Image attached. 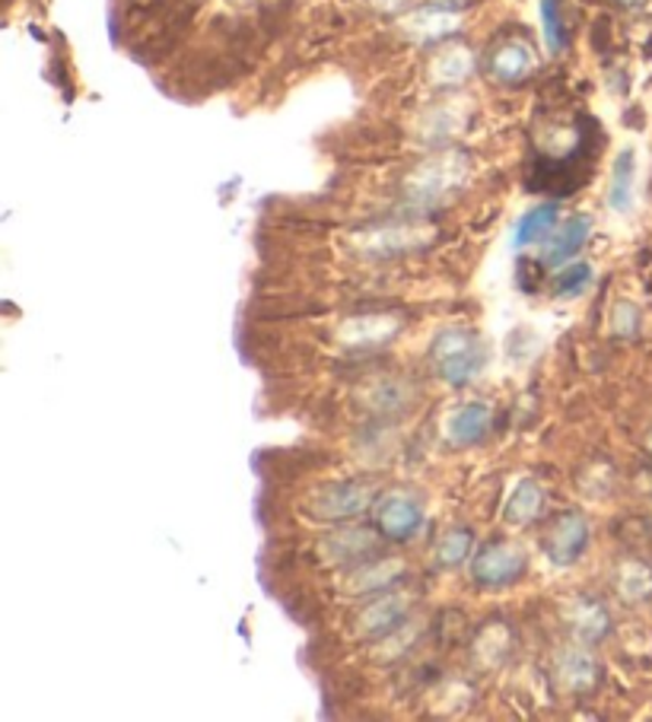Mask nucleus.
Masks as SVG:
<instances>
[{
    "label": "nucleus",
    "instance_id": "obj_24",
    "mask_svg": "<svg viewBox=\"0 0 652 722\" xmlns=\"http://www.w3.org/2000/svg\"><path fill=\"white\" fill-rule=\"evenodd\" d=\"M561 675H564V681L570 688H586V685L595 678V668L586 656H566L564 671H561Z\"/></svg>",
    "mask_w": 652,
    "mask_h": 722
},
{
    "label": "nucleus",
    "instance_id": "obj_21",
    "mask_svg": "<svg viewBox=\"0 0 652 722\" xmlns=\"http://www.w3.org/2000/svg\"><path fill=\"white\" fill-rule=\"evenodd\" d=\"M576 631L583 633L586 640H601L605 631H608V614L605 608L595 602H579L576 604Z\"/></svg>",
    "mask_w": 652,
    "mask_h": 722
},
{
    "label": "nucleus",
    "instance_id": "obj_14",
    "mask_svg": "<svg viewBox=\"0 0 652 722\" xmlns=\"http://www.w3.org/2000/svg\"><path fill=\"white\" fill-rule=\"evenodd\" d=\"M325 551L334 564H351V560H360V554H373L376 538L366 529H351V532L331 535L325 542Z\"/></svg>",
    "mask_w": 652,
    "mask_h": 722
},
{
    "label": "nucleus",
    "instance_id": "obj_1",
    "mask_svg": "<svg viewBox=\"0 0 652 722\" xmlns=\"http://www.w3.org/2000/svg\"><path fill=\"white\" fill-rule=\"evenodd\" d=\"M430 360L449 386H468L477 373L487 366V347L484 341L462 329H445L436 334Z\"/></svg>",
    "mask_w": 652,
    "mask_h": 722
},
{
    "label": "nucleus",
    "instance_id": "obj_16",
    "mask_svg": "<svg viewBox=\"0 0 652 722\" xmlns=\"http://www.w3.org/2000/svg\"><path fill=\"white\" fill-rule=\"evenodd\" d=\"M472 67H475V58H472L468 48H445L433 60V77H436V84L455 87L472 74Z\"/></svg>",
    "mask_w": 652,
    "mask_h": 722
},
{
    "label": "nucleus",
    "instance_id": "obj_10",
    "mask_svg": "<svg viewBox=\"0 0 652 722\" xmlns=\"http://www.w3.org/2000/svg\"><path fill=\"white\" fill-rule=\"evenodd\" d=\"M490 408L484 401H468L449 418V443L452 446H475L487 436Z\"/></svg>",
    "mask_w": 652,
    "mask_h": 722
},
{
    "label": "nucleus",
    "instance_id": "obj_15",
    "mask_svg": "<svg viewBox=\"0 0 652 722\" xmlns=\"http://www.w3.org/2000/svg\"><path fill=\"white\" fill-rule=\"evenodd\" d=\"M544 507V493L534 481H522L516 487V493L506 503V522L509 525H529L534 522V515Z\"/></svg>",
    "mask_w": 652,
    "mask_h": 722
},
{
    "label": "nucleus",
    "instance_id": "obj_17",
    "mask_svg": "<svg viewBox=\"0 0 652 722\" xmlns=\"http://www.w3.org/2000/svg\"><path fill=\"white\" fill-rule=\"evenodd\" d=\"M395 322H388V319H356V322H347L344 325V332L341 337L351 344V347H369V344H383L388 341L391 334H395Z\"/></svg>",
    "mask_w": 652,
    "mask_h": 722
},
{
    "label": "nucleus",
    "instance_id": "obj_7",
    "mask_svg": "<svg viewBox=\"0 0 652 722\" xmlns=\"http://www.w3.org/2000/svg\"><path fill=\"white\" fill-rule=\"evenodd\" d=\"M427 240H430V236H427L423 230H415V226H386V230H373V233L360 236L356 245H360V252H366V255L391 258V255L420 248Z\"/></svg>",
    "mask_w": 652,
    "mask_h": 722
},
{
    "label": "nucleus",
    "instance_id": "obj_12",
    "mask_svg": "<svg viewBox=\"0 0 652 722\" xmlns=\"http://www.w3.org/2000/svg\"><path fill=\"white\" fill-rule=\"evenodd\" d=\"M589 233H593V216H586V213L570 216L566 223H561L557 236H554L551 248H548V262H551V265H564V262H570V258L586 245Z\"/></svg>",
    "mask_w": 652,
    "mask_h": 722
},
{
    "label": "nucleus",
    "instance_id": "obj_25",
    "mask_svg": "<svg viewBox=\"0 0 652 722\" xmlns=\"http://www.w3.org/2000/svg\"><path fill=\"white\" fill-rule=\"evenodd\" d=\"M621 3H633V0H621Z\"/></svg>",
    "mask_w": 652,
    "mask_h": 722
},
{
    "label": "nucleus",
    "instance_id": "obj_13",
    "mask_svg": "<svg viewBox=\"0 0 652 722\" xmlns=\"http://www.w3.org/2000/svg\"><path fill=\"white\" fill-rule=\"evenodd\" d=\"M408 30L415 32L420 42H436V38L458 30V13L449 10V7H440V3L436 7H423V10H417L415 16L408 20Z\"/></svg>",
    "mask_w": 652,
    "mask_h": 722
},
{
    "label": "nucleus",
    "instance_id": "obj_2",
    "mask_svg": "<svg viewBox=\"0 0 652 722\" xmlns=\"http://www.w3.org/2000/svg\"><path fill=\"white\" fill-rule=\"evenodd\" d=\"M369 497L373 490L366 484L356 481H334L325 484L322 490H316L309 512L322 522H344V519H354L360 512L369 507Z\"/></svg>",
    "mask_w": 652,
    "mask_h": 722
},
{
    "label": "nucleus",
    "instance_id": "obj_4",
    "mask_svg": "<svg viewBox=\"0 0 652 722\" xmlns=\"http://www.w3.org/2000/svg\"><path fill=\"white\" fill-rule=\"evenodd\" d=\"M376 522H379V532L391 538V542H408L415 538L423 525V507L417 503L415 497L401 493V490H391L379 500L376 507Z\"/></svg>",
    "mask_w": 652,
    "mask_h": 722
},
{
    "label": "nucleus",
    "instance_id": "obj_11",
    "mask_svg": "<svg viewBox=\"0 0 652 722\" xmlns=\"http://www.w3.org/2000/svg\"><path fill=\"white\" fill-rule=\"evenodd\" d=\"M557 220H561V208H557V204H534L532 211L522 213V220L516 223L512 245H516V248H529V245L544 242L554 233Z\"/></svg>",
    "mask_w": 652,
    "mask_h": 722
},
{
    "label": "nucleus",
    "instance_id": "obj_18",
    "mask_svg": "<svg viewBox=\"0 0 652 722\" xmlns=\"http://www.w3.org/2000/svg\"><path fill=\"white\" fill-rule=\"evenodd\" d=\"M633 173H637V163H633V153L623 151L615 166H611V191H608V201L615 211H627L630 208V198H633Z\"/></svg>",
    "mask_w": 652,
    "mask_h": 722
},
{
    "label": "nucleus",
    "instance_id": "obj_19",
    "mask_svg": "<svg viewBox=\"0 0 652 722\" xmlns=\"http://www.w3.org/2000/svg\"><path fill=\"white\" fill-rule=\"evenodd\" d=\"M541 23H544V38H548V48H551L554 55H561L566 45L561 0H541Z\"/></svg>",
    "mask_w": 652,
    "mask_h": 722
},
{
    "label": "nucleus",
    "instance_id": "obj_22",
    "mask_svg": "<svg viewBox=\"0 0 652 722\" xmlns=\"http://www.w3.org/2000/svg\"><path fill=\"white\" fill-rule=\"evenodd\" d=\"M589 284H593V268H589L586 262L570 265V268H564V271L554 277V290H557V297H579Z\"/></svg>",
    "mask_w": 652,
    "mask_h": 722
},
{
    "label": "nucleus",
    "instance_id": "obj_23",
    "mask_svg": "<svg viewBox=\"0 0 652 722\" xmlns=\"http://www.w3.org/2000/svg\"><path fill=\"white\" fill-rule=\"evenodd\" d=\"M398 573H401V564H376L373 570H369V567H366V570H356L351 589H356V592H366V589H383V586L391 582Z\"/></svg>",
    "mask_w": 652,
    "mask_h": 722
},
{
    "label": "nucleus",
    "instance_id": "obj_6",
    "mask_svg": "<svg viewBox=\"0 0 652 722\" xmlns=\"http://www.w3.org/2000/svg\"><path fill=\"white\" fill-rule=\"evenodd\" d=\"M462 179V163L458 156H440L427 166H420L411 179V195L417 201H436L445 191H452Z\"/></svg>",
    "mask_w": 652,
    "mask_h": 722
},
{
    "label": "nucleus",
    "instance_id": "obj_9",
    "mask_svg": "<svg viewBox=\"0 0 652 722\" xmlns=\"http://www.w3.org/2000/svg\"><path fill=\"white\" fill-rule=\"evenodd\" d=\"M534 70V55L529 42H504L490 55V74L500 84H522Z\"/></svg>",
    "mask_w": 652,
    "mask_h": 722
},
{
    "label": "nucleus",
    "instance_id": "obj_3",
    "mask_svg": "<svg viewBox=\"0 0 652 722\" xmlns=\"http://www.w3.org/2000/svg\"><path fill=\"white\" fill-rule=\"evenodd\" d=\"M526 573V554L519 544L497 542L487 544L472 564V576H475L480 586L487 589H497V586H509L516 582L519 576Z\"/></svg>",
    "mask_w": 652,
    "mask_h": 722
},
{
    "label": "nucleus",
    "instance_id": "obj_5",
    "mask_svg": "<svg viewBox=\"0 0 652 722\" xmlns=\"http://www.w3.org/2000/svg\"><path fill=\"white\" fill-rule=\"evenodd\" d=\"M586 544H589V522L579 515V512H566L561 515L557 522H554V529L548 532V538H544V551L551 554V560L554 564H576L579 560V554L586 551Z\"/></svg>",
    "mask_w": 652,
    "mask_h": 722
},
{
    "label": "nucleus",
    "instance_id": "obj_20",
    "mask_svg": "<svg viewBox=\"0 0 652 722\" xmlns=\"http://www.w3.org/2000/svg\"><path fill=\"white\" fill-rule=\"evenodd\" d=\"M468 554H472V532H465V529H452L436 547V560L443 567H458Z\"/></svg>",
    "mask_w": 652,
    "mask_h": 722
},
{
    "label": "nucleus",
    "instance_id": "obj_8",
    "mask_svg": "<svg viewBox=\"0 0 652 722\" xmlns=\"http://www.w3.org/2000/svg\"><path fill=\"white\" fill-rule=\"evenodd\" d=\"M405 618H408V599L405 596H383L379 602L363 608L356 624H360L363 636H386V633L398 631Z\"/></svg>",
    "mask_w": 652,
    "mask_h": 722
}]
</instances>
